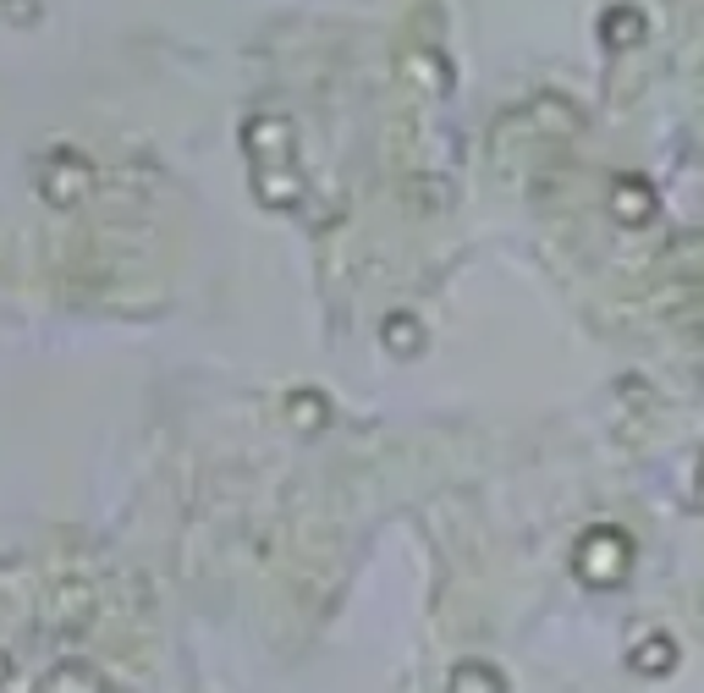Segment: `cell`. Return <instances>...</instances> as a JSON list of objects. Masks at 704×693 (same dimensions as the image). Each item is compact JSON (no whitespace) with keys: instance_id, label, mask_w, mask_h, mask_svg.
Masks as SVG:
<instances>
[{"instance_id":"277c9868","label":"cell","mask_w":704,"mask_h":693,"mask_svg":"<svg viewBox=\"0 0 704 693\" xmlns=\"http://www.w3.org/2000/svg\"><path fill=\"white\" fill-rule=\"evenodd\" d=\"M386 341L402 346V353H418V325L413 319H386Z\"/></svg>"},{"instance_id":"7a4b0ae2","label":"cell","mask_w":704,"mask_h":693,"mask_svg":"<svg viewBox=\"0 0 704 693\" xmlns=\"http://www.w3.org/2000/svg\"><path fill=\"white\" fill-rule=\"evenodd\" d=\"M671 660H677L671 639H644V644H639V655H633V666H639V671H671Z\"/></svg>"},{"instance_id":"6da1fadb","label":"cell","mask_w":704,"mask_h":693,"mask_svg":"<svg viewBox=\"0 0 704 693\" xmlns=\"http://www.w3.org/2000/svg\"><path fill=\"white\" fill-rule=\"evenodd\" d=\"M600 28H605V45H639V34H644V17H639L633 7H623V12H611Z\"/></svg>"},{"instance_id":"5b68a950","label":"cell","mask_w":704,"mask_h":693,"mask_svg":"<svg viewBox=\"0 0 704 693\" xmlns=\"http://www.w3.org/2000/svg\"><path fill=\"white\" fill-rule=\"evenodd\" d=\"M292 413H298V418H319V413H325V402H319V396H298V402H292Z\"/></svg>"},{"instance_id":"3957f363","label":"cell","mask_w":704,"mask_h":693,"mask_svg":"<svg viewBox=\"0 0 704 693\" xmlns=\"http://www.w3.org/2000/svg\"><path fill=\"white\" fill-rule=\"evenodd\" d=\"M623 193H628V210H623V220H628V226H644V220H650V188L628 177V182H623Z\"/></svg>"}]
</instances>
